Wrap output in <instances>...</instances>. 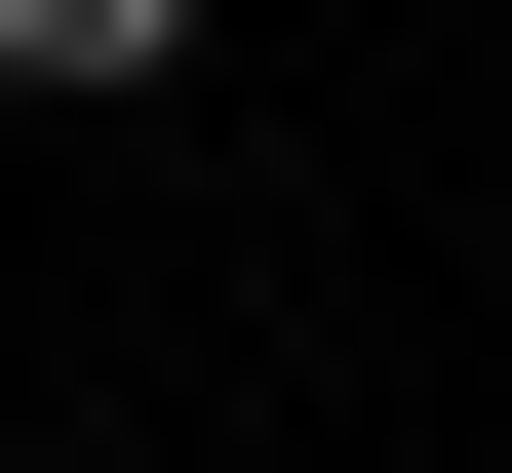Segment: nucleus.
<instances>
[{
	"mask_svg": "<svg viewBox=\"0 0 512 473\" xmlns=\"http://www.w3.org/2000/svg\"><path fill=\"white\" fill-rule=\"evenodd\" d=\"M158 40H197V0H0V79H158Z\"/></svg>",
	"mask_w": 512,
	"mask_h": 473,
	"instance_id": "1",
	"label": "nucleus"
}]
</instances>
